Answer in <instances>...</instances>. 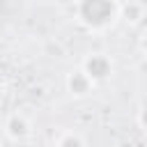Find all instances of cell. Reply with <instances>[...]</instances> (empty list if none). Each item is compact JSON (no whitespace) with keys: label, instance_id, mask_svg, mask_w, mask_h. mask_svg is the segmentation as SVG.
<instances>
[{"label":"cell","instance_id":"obj_1","mask_svg":"<svg viewBox=\"0 0 147 147\" xmlns=\"http://www.w3.org/2000/svg\"><path fill=\"white\" fill-rule=\"evenodd\" d=\"M119 9L122 7L117 0H78L76 2V16L90 30L110 28L117 21Z\"/></svg>","mask_w":147,"mask_h":147},{"label":"cell","instance_id":"obj_2","mask_svg":"<svg viewBox=\"0 0 147 147\" xmlns=\"http://www.w3.org/2000/svg\"><path fill=\"white\" fill-rule=\"evenodd\" d=\"M80 69H83L94 83H103V80H108L110 74H113V60H110V55H106V53H90V55L83 60Z\"/></svg>","mask_w":147,"mask_h":147},{"label":"cell","instance_id":"obj_3","mask_svg":"<svg viewBox=\"0 0 147 147\" xmlns=\"http://www.w3.org/2000/svg\"><path fill=\"white\" fill-rule=\"evenodd\" d=\"M67 90H69V94L71 96H76V99H83V96H87L92 90H94V80L83 71V69H76V71H69L67 74Z\"/></svg>","mask_w":147,"mask_h":147},{"label":"cell","instance_id":"obj_4","mask_svg":"<svg viewBox=\"0 0 147 147\" xmlns=\"http://www.w3.org/2000/svg\"><path fill=\"white\" fill-rule=\"evenodd\" d=\"M5 133L9 136V140H25L28 133H30V122H28V117L21 115V113L9 115L7 122H5Z\"/></svg>","mask_w":147,"mask_h":147},{"label":"cell","instance_id":"obj_5","mask_svg":"<svg viewBox=\"0 0 147 147\" xmlns=\"http://www.w3.org/2000/svg\"><path fill=\"white\" fill-rule=\"evenodd\" d=\"M119 14H122V18H124L129 25H138V23L145 18V7H142L140 2H133V0H129L126 5H122Z\"/></svg>","mask_w":147,"mask_h":147},{"label":"cell","instance_id":"obj_6","mask_svg":"<svg viewBox=\"0 0 147 147\" xmlns=\"http://www.w3.org/2000/svg\"><path fill=\"white\" fill-rule=\"evenodd\" d=\"M53 145H57V147H64V145H85V138L76 136V133H62V136L53 138Z\"/></svg>","mask_w":147,"mask_h":147},{"label":"cell","instance_id":"obj_7","mask_svg":"<svg viewBox=\"0 0 147 147\" xmlns=\"http://www.w3.org/2000/svg\"><path fill=\"white\" fill-rule=\"evenodd\" d=\"M138 124H140V129L147 133V106H145V108L138 113Z\"/></svg>","mask_w":147,"mask_h":147},{"label":"cell","instance_id":"obj_8","mask_svg":"<svg viewBox=\"0 0 147 147\" xmlns=\"http://www.w3.org/2000/svg\"><path fill=\"white\" fill-rule=\"evenodd\" d=\"M138 44H140V51H142V53L147 55V30H145V32L140 34V41H138Z\"/></svg>","mask_w":147,"mask_h":147},{"label":"cell","instance_id":"obj_9","mask_svg":"<svg viewBox=\"0 0 147 147\" xmlns=\"http://www.w3.org/2000/svg\"><path fill=\"white\" fill-rule=\"evenodd\" d=\"M2 85H5V74L0 71V90H2Z\"/></svg>","mask_w":147,"mask_h":147}]
</instances>
